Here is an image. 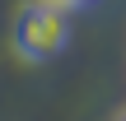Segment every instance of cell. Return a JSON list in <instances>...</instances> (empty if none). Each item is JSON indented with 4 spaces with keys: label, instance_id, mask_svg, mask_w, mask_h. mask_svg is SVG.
<instances>
[{
    "label": "cell",
    "instance_id": "cell-1",
    "mask_svg": "<svg viewBox=\"0 0 126 121\" xmlns=\"http://www.w3.org/2000/svg\"><path fill=\"white\" fill-rule=\"evenodd\" d=\"M70 42V14L42 5V0H28L14 19V51L28 61V65H42V61H56Z\"/></svg>",
    "mask_w": 126,
    "mask_h": 121
},
{
    "label": "cell",
    "instance_id": "cell-2",
    "mask_svg": "<svg viewBox=\"0 0 126 121\" xmlns=\"http://www.w3.org/2000/svg\"><path fill=\"white\" fill-rule=\"evenodd\" d=\"M42 5H51V9H61V14H75V9L94 5V0H42Z\"/></svg>",
    "mask_w": 126,
    "mask_h": 121
}]
</instances>
